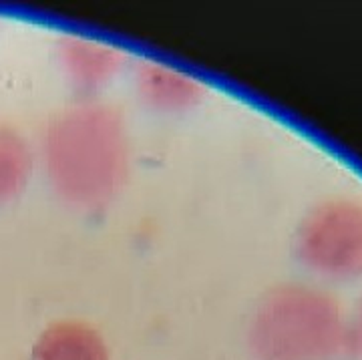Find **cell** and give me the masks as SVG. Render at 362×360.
<instances>
[{
	"label": "cell",
	"mask_w": 362,
	"mask_h": 360,
	"mask_svg": "<svg viewBox=\"0 0 362 360\" xmlns=\"http://www.w3.org/2000/svg\"><path fill=\"white\" fill-rule=\"evenodd\" d=\"M40 149L52 190L81 209L111 204L129 178V131L113 105L85 101L63 109L47 123Z\"/></svg>",
	"instance_id": "obj_1"
},
{
	"label": "cell",
	"mask_w": 362,
	"mask_h": 360,
	"mask_svg": "<svg viewBox=\"0 0 362 360\" xmlns=\"http://www.w3.org/2000/svg\"><path fill=\"white\" fill-rule=\"evenodd\" d=\"M250 344L258 360H334L352 347V326L326 290L280 284L258 302Z\"/></svg>",
	"instance_id": "obj_2"
},
{
	"label": "cell",
	"mask_w": 362,
	"mask_h": 360,
	"mask_svg": "<svg viewBox=\"0 0 362 360\" xmlns=\"http://www.w3.org/2000/svg\"><path fill=\"white\" fill-rule=\"evenodd\" d=\"M304 266L330 280L362 276V202L334 197L312 207L296 232Z\"/></svg>",
	"instance_id": "obj_3"
},
{
	"label": "cell",
	"mask_w": 362,
	"mask_h": 360,
	"mask_svg": "<svg viewBox=\"0 0 362 360\" xmlns=\"http://www.w3.org/2000/svg\"><path fill=\"white\" fill-rule=\"evenodd\" d=\"M59 57L69 79L87 91L109 85L125 64V52L119 47L81 35L63 37L59 42Z\"/></svg>",
	"instance_id": "obj_4"
},
{
	"label": "cell",
	"mask_w": 362,
	"mask_h": 360,
	"mask_svg": "<svg viewBox=\"0 0 362 360\" xmlns=\"http://www.w3.org/2000/svg\"><path fill=\"white\" fill-rule=\"evenodd\" d=\"M135 87L143 103L163 113H181L202 103V81L159 61H141L135 71Z\"/></svg>",
	"instance_id": "obj_5"
},
{
	"label": "cell",
	"mask_w": 362,
	"mask_h": 360,
	"mask_svg": "<svg viewBox=\"0 0 362 360\" xmlns=\"http://www.w3.org/2000/svg\"><path fill=\"white\" fill-rule=\"evenodd\" d=\"M30 360H111V352L89 322L57 320L35 340Z\"/></svg>",
	"instance_id": "obj_6"
},
{
	"label": "cell",
	"mask_w": 362,
	"mask_h": 360,
	"mask_svg": "<svg viewBox=\"0 0 362 360\" xmlns=\"http://www.w3.org/2000/svg\"><path fill=\"white\" fill-rule=\"evenodd\" d=\"M35 169L30 143L18 129L0 125V202L13 199L26 187Z\"/></svg>",
	"instance_id": "obj_7"
},
{
	"label": "cell",
	"mask_w": 362,
	"mask_h": 360,
	"mask_svg": "<svg viewBox=\"0 0 362 360\" xmlns=\"http://www.w3.org/2000/svg\"><path fill=\"white\" fill-rule=\"evenodd\" d=\"M352 344L362 352V300L358 306V314H356V322L352 326Z\"/></svg>",
	"instance_id": "obj_8"
}]
</instances>
